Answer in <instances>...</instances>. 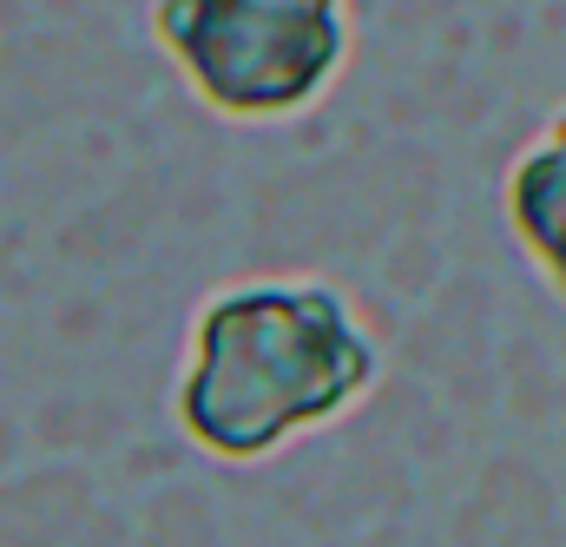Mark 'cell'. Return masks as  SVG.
<instances>
[{
    "mask_svg": "<svg viewBox=\"0 0 566 547\" xmlns=\"http://www.w3.org/2000/svg\"><path fill=\"white\" fill-rule=\"evenodd\" d=\"M382 343L349 297L316 277H244L191 310L171 376V422L218 462H264L290 435L323 429L369 396Z\"/></svg>",
    "mask_w": 566,
    "mask_h": 547,
    "instance_id": "1",
    "label": "cell"
},
{
    "mask_svg": "<svg viewBox=\"0 0 566 547\" xmlns=\"http://www.w3.org/2000/svg\"><path fill=\"white\" fill-rule=\"evenodd\" d=\"M151 40L198 106L264 126L336 86L349 0H151Z\"/></svg>",
    "mask_w": 566,
    "mask_h": 547,
    "instance_id": "2",
    "label": "cell"
},
{
    "mask_svg": "<svg viewBox=\"0 0 566 547\" xmlns=\"http://www.w3.org/2000/svg\"><path fill=\"white\" fill-rule=\"evenodd\" d=\"M501 211L527 265L547 277L554 297H566V106L514 152L501 178Z\"/></svg>",
    "mask_w": 566,
    "mask_h": 547,
    "instance_id": "3",
    "label": "cell"
}]
</instances>
